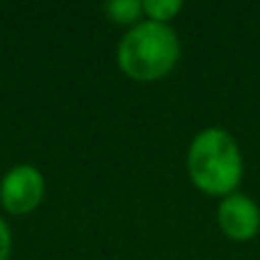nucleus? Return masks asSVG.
I'll list each match as a JSON object with an SVG mask.
<instances>
[{"instance_id": "nucleus-7", "label": "nucleus", "mask_w": 260, "mask_h": 260, "mask_svg": "<svg viewBox=\"0 0 260 260\" xmlns=\"http://www.w3.org/2000/svg\"><path fill=\"white\" fill-rule=\"evenodd\" d=\"M9 251H12V231L0 217V260H9Z\"/></svg>"}, {"instance_id": "nucleus-4", "label": "nucleus", "mask_w": 260, "mask_h": 260, "mask_svg": "<svg viewBox=\"0 0 260 260\" xmlns=\"http://www.w3.org/2000/svg\"><path fill=\"white\" fill-rule=\"evenodd\" d=\"M219 229L231 240H251L260 229V210L258 206L244 194H231L219 203L217 210Z\"/></svg>"}, {"instance_id": "nucleus-2", "label": "nucleus", "mask_w": 260, "mask_h": 260, "mask_svg": "<svg viewBox=\"0 0 260 260\" xmlns=\"http://www.w3.org/2000/svg\"><path fill=\"white\" fill-rule=\"evenodd\" d=\"M187 171L192 183L212 197H226L242 178V155L226 130L208 128L194 137L187 153Z\"/></svg>"}, {"instance_id": "nucleus-1", "label": "nucleus", "mask_w": 260, "mask_h": 260, "mask_svg": "<svg viewBox=\"0 0 260 260\" xmlns=\"http://www.w3.org/2000/svg\"><path fill=\"white\" fill-rule=\"evenodd\" d=\"M180 44L176 32L167 23L142 21L133 25L119 41L117 62L133 80H157L176 67Z\"/></svg>"}, {"instance_id": "nucleus-6", "label": "nucleus", "mask_w": 260, "mask_h": 260, "mask_svg": "<svg viewBox=\"0 0 260 260\" xmlns=\"http://www.w3.org/2000/svg\"><path fill=\"white\" fill-rule=\"evenodd\" d=\"M144 14L148 16V21L155 23H167L183 9L180 0H144Z\"/></svg>"}, {"instance_id": "nucleus-3", "label": "nucleus", "mask_w": 260, "mask_h": 260, "mask_svg": "<svg viewBox=\"0 0 260 260\" xmlns=\"http://www.w3.org/2000/svg\"><path fill=\"white\" fill-rule=\"evenodd\" d=\"M46 192L44 174L35 165H16L0 180V203L12 215L32 212Z\"/></svg>"}, {"instance_id": "nucleus-5", "label": "nucleus", "mask_w": 260, "mask_h": 260, "mask_svg": "<svg viewBox=\"0 0 260 260\" xmlns=\"http://www.w3.org/2000/svg\"><path fill=\"white\" fill-rule=\"evenodd\" d=\"M103 9L114 23H121V25H130V23L137 25L139 16L144 14V5L139 0H112Z\"/></svg>"}]
</instances>
